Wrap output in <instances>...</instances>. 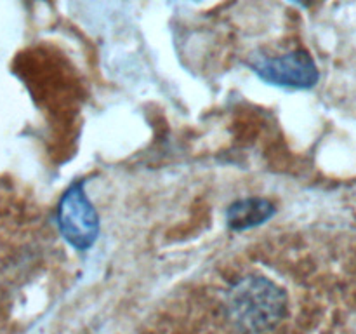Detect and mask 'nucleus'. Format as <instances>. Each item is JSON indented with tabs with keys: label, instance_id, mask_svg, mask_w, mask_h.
<instances>
[{
	"label": "nucleus",
	"instance_id": "6",
	"mask_svg": "<svg viewBox=\"0 0 356 334\" xmlns=\"http://www.w3.org/2000/svg\"><path fill=\"white\" fill-rule=\"evenodd\" d=\"M195 2H200V0H195Z\"/></svg>",
	"mask_w": 356,
	"mask_h": 334
},
{
	"label": "nucleus",
	"instance_id": "2",
	"mask_svg": "<svg viewBox=\"0 0 356 334\" xmlns=\"http://www.w3.org/2000/svg\"><path fill=\"white\" fill-rule=\"evenodd\" d=\"M63 239L76 250H87L99 235V216L86 193L82 181H75L63 193L56 214Z\"/></svg>",
	"mask_w": 356,
	"mask_h": 334
},
{
	"label": "nucleus",
	"instance_id": "5",
	"mask_svg": "<svg viewBox=\"0 0 356 334\" xmlns=\"http://www.w3.org/2000/svg\"><path fill=\"white\" fill-rule=\"evenodd\" d=\"M291 2L298 3L299 7H305V9H309V7L316 6V3L322 2V0H291Z\"/></svg>",
	"mask_w": 356,
	"mask_h": 334
},
{
	"label": "nucleus",
	"instance_id": "1",
	"mask_svg": "<svg viewBox=\"0 0 356 334\" xmlns=\"http://www.w3.org/2000/svg\"><path fill=\"white\" fill-rule=\"evenodd\" d=\"M289 312L285 289L268 275L249 271L233 278L222 292V313L240 334H268Z\"/></svg>",
	"mask_w": 356,
	"mask_h": 334
},
{
	"label": "nucleus",
	"instance_id": "3",
	"mask_svg": "<svg viewBox=\"0 0 356 334\" xmlns=\"http://www.w3.org/2000/svg\"><path fill=\"white\" fill-rule=\"evenodd\" d=\"M250 68L264 82L285 89H312L320 79L315 59L305 49L278 56H259Z\"/></svg>",
	"mask_w": 356,
	"mask_h": 334
},
{
	"label": "nucleus",
	"instance_id": "4",
	"mask_svg": "<svg viewBox=\"0 0 356 334\" xmlns=\"http://www.w3.org/2000/svg\"><path fill=\"white\" fill-rule=\"evenodd\" d=\"M277 212L275 204L264 197L240 198L226 211V223L235 232H245L264 225Z\"/></svg>",
	"mask_w": 356,
	"mask_h": 334
}]
</instances>
